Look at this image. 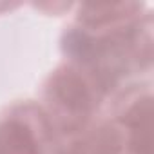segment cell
Segmentation results:
<instances>
[{"instance_id": "1", "label": "cell", "mask_w": 154, "mask_h": 154, "mask_svg": "<svg viewBox=\"0 0 154 154\" xmlns=\"http://www.w3.org/2000/svg\"><path fill=\"white\" fill-rule=\"evenodd\" d=\"M53 96L69 111L76 112H87L93 107L91 91L85 82L72 71L58 72L53 78Z\"/></svg>"}, {"instance_id": "2", "label": "cell", "mask_w": 154, "mask_h": 154, "mask_svg": "<svg viewBox=\"0 0 154 154\" xmlns=\"http://www.w3.org/2000/svg\"><path fill=\"white\" fill-rule=\"evenodd\" d=\"M0 154H38L33 132L17 120L0 125Z\"/></svg>"}, {"instance_id": "3", "label": "cell", "mask_w": 154, "mask_h": 154, "mask_svg": "<svg viewBox=\"0 0 154 154\" xmlns=\"http://www.w3.org/2000/svg\"><path fill=\"white\" fill-rule=\"evenodd\" d=\"M127 123L134 131L132 147L136 154H152V105L149 98L129 111Z\"/></svg>"}, {"instance_id": "4", "label": "cell", "mask_w": 154, "mask_h": 154, "mask_svg": "<svg viewBox=\"0 0 154 154\" xmlns=\"http://www.w3.org/2000/svg\"><path fill=\"white\" fill-rule=\"evenodd\" d=\"M120 147L118 132L114 129L102 127L76 141L69 154H118Z\"/></svg>"}]
</instances>
